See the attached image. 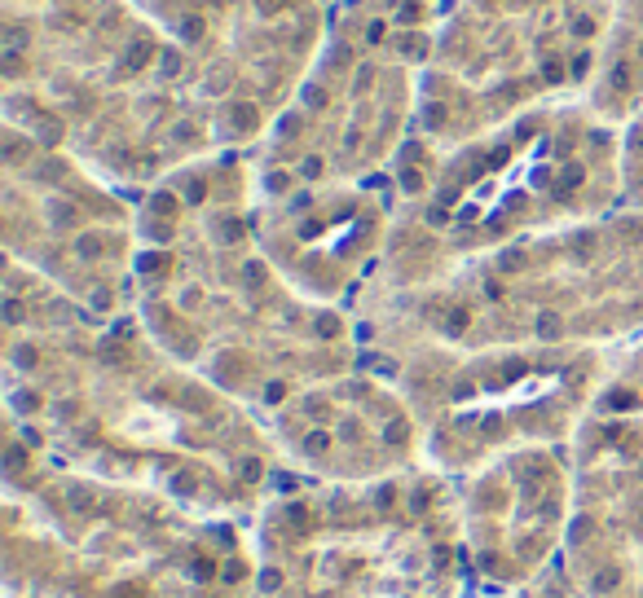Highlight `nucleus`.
<instances>
[{
	"instance_id": "obj_1",
	"label": "nucleus",
	"mask_w": 643,
	"mask_h": 598,
	"mask_svg": "<svg viewBox=\"0 0 643 598\" xmlns=\"http://www.w3.org/2000/svg\"><path fill=\"white\" fill-rule=\"evenodd\" d=\"M146 57H150V49H133V53H128V66H141Z\"/></svg>"
}]
</instances>
